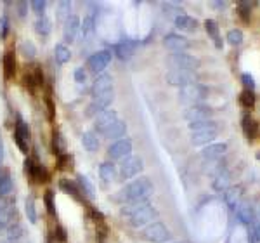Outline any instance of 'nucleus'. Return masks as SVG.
Masks as SVG:
<instances>
[{"label": "nucleus", "mask_w": 260, "mask_h": 243, "mask_svg": "<svg viewBox=\"0 0 260 243\" xmlns=\"http://www.w3.org/2000/svg\"><path fill=\"white\" fill-rule=\"evenodd\" d=\"M154 193V184L149 177H139L121 190V198L127 203H144Z\"/></svg>", "instance_id": "nucleus-1"}, {"label": "nucleus", "mask_w": 260, "mask_h": 243, "mask_svg": "<svg viewBox=\"0 0 260 243\" xmlns=\"http://www.w3.org/2000/svg\"><path fill=\"white\" fill-rule=\"evenodd\" d=\"M123 214L128 216V223L132 228H142V226H149L156 219L158 212L151 203H128L127 208H123Z\"/></svg>", "instance_id": "nucleus-2"}, {"label": "nucleus", "mask_w": 260, "mask_h": 243, "mask_svg": "<svg viewBox=\"0 0 260 243\" xmlns=\"http://www.w3.org/2000/svg\"><path fill=\"white\" fill-rule=\"evenodd\" d=\"M208 98V89L201 83H191V85H186L179 90V101L184 104H189V106H194V104H201V101Z\"/></svg>", "instance_id": "nucleus-3"}, {"label": "nucleus", "mask_w": 260, "mask_h": 243, "mask_svg": "<svg viewBox=\"0 0 260 243\" xmlns=\"http://www.w3.org/2000/svg\"><path fill=\"white\" fill-rule=\"evenodd\" d=\"M170 229L163 223H158V221L142 229V240L149 243H165L167 240H170Z\"/></svg>", "instance_id": "nucleus-4"}, {"label": "nucleus", "mask_w": 260, "mask_h": 243, "mask_svg": "<svg viewBox=\"0 0 260 243\" xmlns=\"http://www.w3.org/2000/svg\"><path fill=\"white\" fill-rule=\"evenodd\" d=\"M170 65L174 66V70H184V71H192V73H194L201 66V61L198 57L191 56V54L179 52L170 57Z\"/></svg>", "instance_id": "nucleus-5"}, {"label": "nucleus", "mask_w": 260, "mask_h": 243, "mask_svg": "<svg viewBox=\"0 0 260 243\" xmlns=\"http://www.w3.org/2000/svg\"><path fill=\"white\" fill-rule=\"evenodd\" d=\"M144 169V162L141 157H127L120 163V175L121 179H132L139 175Z\"/></svg>", "instance_id": "nucleus-6"}, {"label": "nucleus", "mask_w": 260, "mask_h": 243, "mask_svg": "<svg viewBox=\"0 0 260 243\" xmlns=\"http://www.w3.org/2000/svg\"><path fill=\"white\" fill-rule=\"evenodd\" d=\"M184 118L187 122H201V120H213V110L207 104H194V106H187L184 111Z\"/></svg>", "instance_id": "nucleus-7"}, {"label": "nucleus", "mask_w": 260, "mask_h": 243, "mask_svg": "<svg viewBox=\"0 0 260 243\" xmlns=\"http://www.w3.org/2000/svg\"><path fill=\"white\" fill-rule=\"evenodd\" d=\"M167 82L170 85H177V87H186L191 83H196V75L192 71H184V70H172L167 73Z\"/></svg>", "instance_id": "nucleus-8"}, {"label": "nucleus", "mask_w": 260, "mask_h": 243, "mask_svg": "<svg viewBox=\"0 0 260 243\" xmlns=\"http://www.w3.org/2000/svg\"><path fill=\"white\" fill-rule=\"evenodd\" d=\"M113 99H115L113 90H108V92H103V94L95 96V98L92 99V103L89 104V108H87V115H99V113L106 111V108L113 103Z\"/></svg>", "instance_id": "nucleus-9"}, {"label": "nucleus", "mask_w": 260, "mask_h": 243, "mask_svg": "<svg viewBox=\"0 0 260 243\" xmlns=\"http://www.w3.org/2000/svg\"><path fill=\"white\" fill-rule=\"evenodd\" d=\"M111 59H113L111 51H99L89 57L87 66H89V70L94 71V73H101L104 68H108V65L111 63Z\"/></svg>", "instance_id": "nucleus-10"}, {"label": "nucleus", "mask_w": 260, "mask_h": 243, "mask_svg": "<svg viewBox=\"0 0 260 243\" xmlns=\"http://www.w3.org/2000/svg\"><path fill=\"white\" fill-rule=\"evenodd\" d=\"M130 153H132V141L130 139H118L108 148V155L113 160H123V158L130 157Z\"/></svg>", "instance_id": "nucleus-11"}, {"label": "nucleus", "mask_w": 260, "mask_h": 243, "mask_svg": "<svg viewBox=\"0 0 260 243\" xmlns=\"http://www.w3.org/2000/svg\"><path fill=\"white\" fill-rule=\"evenodd\" d=\"M118 120V113L115 110H106L103 113H99L98 116H95V124H94V129L98 131L99 134H104L108 131V129L111 127L115 122Z\"/></svg>", "instance_id": "nucleus-12"}, {"label": "nucleus", "mask_w": 260, "mask_h": 243, "mask_svg": "<svg viewBox=\"0 0 260 243\" xmlns=\"http://www.w3.org/2000/svg\"><path fill=\"white\" fill-rule=\"evenodd\" d=\"M225 153H228V144H225V142H212V144L205 146L203 151H201V157L208 162H217V160H220Z\"/></svg>", "instance_id": "nucleus-13"}, {"label": "nucleus", "mask_w": 260, "mask_h": 243, "mask_svg": "<svg viewBox=\"0 0 260 243\" xmlns=\"http://www.w3.org/2000/svg\"><path fill=\"white\" fill-rule=\"evenodd\" d=\"M163 44H165V47L172 51L174 54H179V52H184L189 49V42H187L186 37L182 35H175V33H170V35L165 37V40H163Z\"/></svg>", "instance_id": "nucleus-14"}, {"label": "nucleus", "mask_w": 260, "mask_h": 243, "mask_svg": "<svg viewBox=\"0 0 260 243\" xmlns=\"http://www.w3.org/2000/svg\"><path fill=\"white\" fill-rule=\"evenodd\" d=\"M219 136V129H210V131L191 132V144L194 146H208Z\"/></svg>", "instance_id": "nucleus-15"}, {"label": "nucleus", "mask_w": 260, "mask_h": 243, "mask_svg": "<svg viewBox=\"0 0 260 243\" xmlns=\"http://www.w3.org/2000/svg\"><path fill=\"white\" fill-rule=\"evenodd\" d=\"M236 217L241 221L243 224H253L255 221V207L250 202H241L236 207Z\"/></svg>", "instance_id": "nucleus-16"}, {"label": "nucleus", "mask_w": 260, "mask_h": 243, "mask_svg": "<svg viewBox=\"0 0 260 243\" xmlns=\"http://www.w3.org/2000/svg\"><path fill=\"white\" fill-rule=\"evenodd\" d=\"M80 19L78 16H70L68 19L64 21V40L66 42H73L77 39L78 32H80Z\"/></svg>", "instance_id": "nucleus-17"}, {"label": "nucleus", "mask_w": 260, "mask_h": 243, "mask_svg": "<svg viewBox=\"0 0 260 243\" xmlns=\"http://www.w3.org/2000/svg\"><path fill=\"white\" fill-rule=\"evenodd\" d=\"M111 85H113V78H111V75H108V73H101L99 77L95 78L94 85H92V92H94V96H99V94H103V92L111 90Z\"/></svg>", "instance_id": "nucleus-18"}, {"label": "nucleus", "mask_w": 260, "mask_h": 243, "mask_svg": "<svg viewBox=\"0 0 260 243\" xmlns=\"http://www.w3.org/2000/svg\"><path fill=\"white\" fill-rule=\"evenodd\" d=\"M174 23H175V28H179L180 32H194L196 28H198V21L187 14L177 16V18L174 19Z\"/></svg>", "instance_id": "nucleus-19"}, {"label": "nucleus", "mask_w": 260, "mask_h": 243, "mask_svg": "<svg viewBox=\"0 0 260 243\" xmlns=\"http://www.w3.org/2000/svg\"><path fill=\"white\" fill-rule=\"evenodd\" d=\"M136 42H132V40H123V42H120V44H116L115 45V52H116V56L120 57V59H128L130 56L134 54V51H136Z\"/></svg>", "instance_id": "nucleus-20"}, {"label": "nucleus", "mask_w": 260, "mask_h": 243, "mask_svg": "<svg viewBox=\"0 0 260 243\" xmlns=\"http://www.w3.org/2000/svg\"><path fill=\"white\" fill-rule=\"evenodd\" d=\"M241 196H243V190H241L240 186H238V188H229V190L225 191L224 198H225V203H228L229 207L233 208V210H236L238 205L243 202Z\"/></svg>", "instance_id": "nucleus-21"}, {"label": "nucleus", "mask_w": 260, "mask_h": 243, "mask_svg": "<svg viewBox=\"0 0 260 243\" xmlns=\"http://www.w3.org/2000/svg\"><path fill=\"white\" fill-rule=\"evenodd\" d=\"M243 132H245V136H246V139L248 141H253L255 137H257V134H258V124L255 122L251 116H243Z\"/></svg>", "instance_id": "nucleus-22"}, {"label": "nucleus", "mask_w": 260, "mask_h": 243, "mask_svg": "<svg viewBox=\"0 0 260 243\" xmlns=\"http://www.w3.org/2000/svg\"><path fill=\"white\" fill-rule=\"evenodd\" d=\"M125 132H127V124L121 122V120H116L115 124H113L111 127L103 134V136L108 137V139H118V137L125 136Z\"/></svg>", "instance_id": "nucleus-23"}, {"label": "nucleus", "mask_w": 260, "mask_h": 243, "mask_svg": "<svg viewBox=\"0 0 260 243\" xmlns=\"http://www.w3.org/2000/svg\"><path fill=\"white\" fill-rule=\"evenodd\" d=\"M231 183H233V179H231V172L224 170V172L217 174L215 179H213V190L215 191H228L231 188Z\"/></svg>", "instance_id": "nucleus-24"}, {"label": "nucleus", "mask_w": 260, "mask_h": 243, "mask_svg": "<svg viewBox=\"0 0 260 243\" xmlns=\"http://www.w3.org/2000/svg\"><path fill=\"white\" fill-rule=\"evenodd\" d=\"M116 167L113 165V163L110 162H104V163H101V167H99V175H101V179H103L104 183H113L116 179Z\"/></svg>", "instance_id": "nucleus-25"}, {"label": "nucleus", "mask_w": 260, "mask_h": 243, "mask_svg": "<svg viewBox=\"0 0 260 243\" xmlns=\"http://www.w3.org/2000/svg\"><path fill=\"white\" fill-rule=\"evenodd\" d=\"M16 75V57L12 52H6L4 56V77L6 80H11Z\"/></svg>", "instance_id": "nucleus-26"}, {"label": "nucleus", "mask_w": 260, "mask_h": 243, "mask_svg": "<svg viewBox=\"0 0 260 243\" xmlns=\"http://www.w3.org/2000/svg\"><path fill=\"white\" fill-rule=\"evenodd\" d=\"M50 148H52V153L57 155V157L64 155V151H66V142H64V137H62L61 132H57V131L52 132V144H50Z\"/></svg>", "instance_id": "nucleus-27"}, {"label": "nucleus", "mask_w": 260, "mask_h": 243, "mask_svg": "<svg viewBox=\"0 0 260 243\" xmlns=\"http://www.w3.org/2000/svg\"><path fill=\"white\" fill-rule=\"evenodd\" d=\"M78 186H80V191L85 193V196H89L90 200H94L95 198V188H94V184L90 183V179L87 177V175H83L80 174L78 175Z\"/></svg>", "instance_id": "nucleus-28"}, {"label": "nucleus", "mask_w": 260, "mask_h": 243, "mask_svg": "<svg viewBox=\"0 0 260 243\" xmlns=\"http://www.w3.org/2000/svg\"><path fill=\"white\" fill-rule=\"evenodd\" d=\"M187 127L191 129V132H200V131H210V129H219V124L215 120H201V122H191V124H187Z\"/></svg>", "instance_id": "nucleus-29"}, {"label": "nucleus", "mask_w": 260, "mask_h": 243, "mask_svg": "<svg viewBox=\"0 0 260 243\" xmlns=\"http://www.w3.org/2000/svg\"><path fill=\"white\" fill-rule=\"evenodd\" d=\"M59 188H61L62 191H66V193H68V195L73 196L75 200H78V202H82V196H80V188H78L75 183H71L70 179H61Z\"/></svg>", "instance_id": "nucleus-30"}, {"label": "nucleus", "mask_w": 260, "mask_h": 243, "mask_svg": "<svg viewBox=\"0 0 260 243\" xmlns=\"http://www.w3.org/2000/svg\"><path fill=\"white\" fill-rule=\"evenodd\" d=\"M205 30H207L208 35L212 37V40L215 42L217 47H222V42H220V33H219V26L213 19H207L205 21Z\"/></svg>", "instance_id": "nucleus-31"}, {"label": "nucleus", "mask_w": 260, "mask_h": 243, "mask_svg": "<svg viewBox=\"0 0 260 243\" xmlns=\"http://www.w3.org/2000/svg\"><path fill=\"white\" fill-rule=\"evenodd\" d=\"M82 142H83V146H85L87 151H90V153H94V151H98V149H99V139H98V136H95L94 132H85V134H83Z\"/></svg>", "instance_id": "nucleus-32"}, {"label": "nucleus", "mask_w": 260, "mask_h": 243, "mask_svg": "<svg viewBox=\"0 0 260 243\" xmlns=\"http://www.w3.org/2000/svg\"><path fill=\"white\" fill-rule=\"evenodd\" d=\"M255 103H257V98H255V92L253 90H243L240 94V104L245 110H253Z\"/></svg>", "instance_id": "nucleus-33"}, {"label": "nucleus", "mask_w": 260, "mask_h": 243, "mask_svg": "<svg viewBox=\"0 0 260 243\" xmlns=\"http://www.w3.org/2000/svg\"><path fill=\"white\" fill-rule=\"evenodd\" d=\"M19 54L24 57V59H33L37 54V47L31 40H24L19 44Z\"/></svg>", "instance_id": "nucleus-34"}, {"label": "nucleus", "mask_w": 260, "mask_h": 243, "mask_svg": "<svg viewBox=\"0 0 260 243\" xmlns=\"http://www.w3.org/2000/svg\"><path fill=\"white\" fill-rule=\"evenodd\" d=\"M225 40H228L229 45H233V47H238V45L243 44V40H245V35H243V32L240 28H233V30L228 32V35H225Z\"/></svg>", "instance_id": "nucleus-35"}, {"label": "nucleus", "mask_w": 260, "mask_h": 243, "mask_svg": "<svg viewBox=\"0 0 260 243\" xmlns=\"http://www.w3.org/2000/svg\"><path fill=\"white\" fill-rule=\"evenodd\" d=\"M54 54H56V61L61 63V65H66L70 59H71V51L66 45H56V49H54Z\"/></svg>", "instance_id": "nucleus-36"}, {"label": "nucleus", "mask_w": 260, "mask_h": 243, "mask_svg": "<svg viewBox=\"0 0 260 243\" xmlns=\"http://www.w3.org/2000/svg\"><path fill=\"white\" fill-rule=\"evenodd\" d=\"M50 30H52V26H50V21L45 18V16H42L35 21V32L39 33V35H49Z\"/></svg>", "instance_id": "nucleus-37"}, {"label": "nucleus", "mask_w": 260, "mask_h": 243, "mask_svg": "<svg viewBox=\"0 0 260 243\" xmlns=\"http://www.w3.org/2000/svg\"><path fill=\"white\" fill-rule=\"evenodd\" d=\"M12 191V179L9 172L0 174V195H9Z\"/></svg>", "instance_id": "nucleus-38"}, {"label": "nucleus", "mask_w": 260, "mask_h": 243, "mask_svg": "<svg viewBox=\"0 0 260 243\" xmlns=\"http://www.w3.org/2000/svg\"><path fill=\"white\" fill-rule=\"evenodd\" d=\"M24 212H26V217L31 224L37 223V210H35V200L31 198H26V203H24Z\"/></svg>", "instance_id": "nucleus-39"}, {"label": "nucleus", "mask_w": 260, "mask_h": 243, "mask_svg": "<svg viewBox=\"0 0 260 243\" xmlns=\"http://www.w3.org/2000/svg\"><path fill=\"white\" fill-rule=\"evenodd\" d=\"M71 6L73 4L70 0H61L59 2V9H57V19L61 21H66L70 18V12H71Z\"/></svg>", "instance_id": "nucleus-40"}, {"label": "nucleus", "mask_w": 260, "mask_h": 243, "mask_svg": "<svg viewBox=\"0 0 260 243\" xmlns=\"http://www.w3.org/2000/svg\"><path fill=\"white\" fill-rule=\"evenodd\" d=\"M14 136H18V137H21V139H24V141H30V127H28L23 120H19L18 125H16Z\"/></svg>", "instance_id": "nucleus-41"}, {"label": "nucleus", "mask_w": 260, "mask_h": 243, "mask_svg": "<svg viewBox=\"0 0 260 243\" xmlns=\"http://www.w3.org/2000/svg\"><path fill=\"white\" fill-rule=\"evenodd\" d=\"M94 24H95L94 14H89L85 19H83V26H82L83 37H90L92 33H94Z\"/></svg>", "instance_id": "nucleus-42"}, {"label": "nucleus", "mask_w": 260, "mask_h": 243, "mask_svg": "<svg viewBox=\"0 0 260 243\" xmlns=\"http://www.w3.org/2000/svg\"><path fill=\"white\" fill-rule=\"evenodd\" d=\"M45 205H47V212L50 214V216H56V203H54V195L52 191H45Z\"/></svg>", "instance_id": "nucleus-43"}, {"label": "nucleus", "mask_w": 260, "mask_h": 243, "mask_svg": "<svg viewBox=\"0 0 260 243\" xmlns=\"http://www.w3.org/2000/svg\"><path fill=\"white\" fill-rule=\"evenodd\" d=\"M241 82L245 85L246 90H255V78L250 73H243L241 75Z\"/></svg>", "instance_id": "nucleus-44"}, {"label": "nucleus", "mask_w": 260, "mask_h": 243, "mask_svg": "<svg viewBox=\"0 0 260 243\" xmlns=\"http://www.w3.org/2000/svg\"><path fill=\"white\" fill-rule=\"evenodd\" d=\"M70 163H71V157H70L68 153H64V155H61V157H57V169H61V170L68 169Z\"/></svg>", "instance_id": "nucleus-45"}, {"label": "nucleus", "mask_w": 260, "mask_h": 243, "mask_svg": "<svg viewBox=\"0 0 260 243\" xmlns=\"http://www.w3.org/2000/svg\"><path fill=\"white\" fill-rule=\"evenodd\" d=\"M31 6V9H33V12H37V14H42V12L45 11V7H47V2L45 0H33V2L30 4Z\"/></svg>", "instance_id": "nucleus-46"}, {"label": "nucleus", "mask_w": 260, "mask_h": 243, "mask_svg": "<svg viewBox=\"0 0 260 243\" xmlns=\"http://www.w3.org/2000/svg\"><path fill=\"white\" fill-rule=\"evenodd\" d=\"M240 16H241V19L245 21V23H248V21H250V6H248V4H241V6H240Z\"/></svg>", "instance_id": "nucleus-47"}, {"label": "nucleus", "mask_w": 260, "mask_h": 243, "mask_svg": "<svg viewBox=\"0 0 260 243\" xmlns=\"http://www.w3.org/2000/svg\"><path fill=\"white\" fill-rule=\"evenodd\" d=\"M9 224V214L4 207H0V228H6Z\"/></svg>", "instance_id": "nucleus-48"}, {"label": "nucleus", "mask_w": 260, "mask_h": 243, "mask_svg": "<svg viewBox=\"0 0 260 243\" xmlns=\"http://www.w3.org/2000/svg\"><path fill=\"white\" fill-rule=\"evenodd\" d=\"M75 80H77V83H85L87 80V73L83 68H77V71H75Z\"/></svg>", "instance_id": "nucleus-49"}, {"label": "nucleus", "mask_w": 260, "mask_h": 243, "mask_svg": "<svg viewBox=\"0 0 260 243\" xmlns=\"http://www.w3.org/2000/svg\"><path fill=\"white\" fill-rule=\"evenodd\" d=\"M33 78H35L37 85H44V73H42L40 66H35V73H33Z\"/></svg>", "instance_id": "nucleus-50"}, {"label": "nucleus", "mask_w": 260, "mask_h": 243, "mask_svg": "<svg viewBox=\"0 0 260 243\" xmlns=\"http://www.w3.org/2000/svg\"><path fill=\"white\" fill-rule=\"evenodd\" d=\"M45 104H47V110H49V118L54 120V103L50 99V94H47V98H45Z\"/></svg>", "instance_id": "nucleus-51"}, {"label": "nucleus", "mask_w": 260, "mask_h": 243, "mask_svg": "<svg viewBox=\"0 0 260 243\" xmlns=\"http://www.w3.org/2000/svg\"><path fill=\"white\" fill-rule=\"evenodd\" d=\"M56 234H57V236H56V240H57V241L64 243L66 240H68V236H66V231H64V229L61 228V226H59V228L56 229Z\"/></svg>", "instance_id": "nucleus-52"}, {"label": "nucleus", "mask_w": 260, "mask_h": 243, "mask_svg": "<svg viewBox=\"0 0 260 243\" xmlns=\"http://www.w3.org/2000/svg\"><path fill=\"white\" fill-rule=\"evenodd\" d=\"M23 80H24V83H26V85L30 87L31 90H33V87L37 85V83H35V78H33V75H30V73H26V75H24V78H23Z\"/></svg>", "instance_id": "nucleus-53"}, {"label": "nucleus", "mask_w": 260, "mask_h": 243, "mask_svg": "<svg viewBox=\"0 0 260 243\" xmlns=\"http://www.w3.org/2000/svg\"><path fill=\"white\" fill-rule=\"evenodd\" d=\"M26 6H28L26 2H19V4H18V7H19V16H21V18H24V16H26Z\"/></svg>", "instance_id": "nucleus-54"}, {"label": "nucleus", "mask_w": 260, "mask_h": 243, "mask_svg": "<svg viewBox=\"0 0 260 243\" xmlns=\"http://www.w3.org/2000/svg\"><path fill=\"white\" fill-rule=\"evenodd\" d=\"M4 160V144H2V139H0V162Z\"/></svg>", "instance_id": "nucleus-55"}]
</instances>
